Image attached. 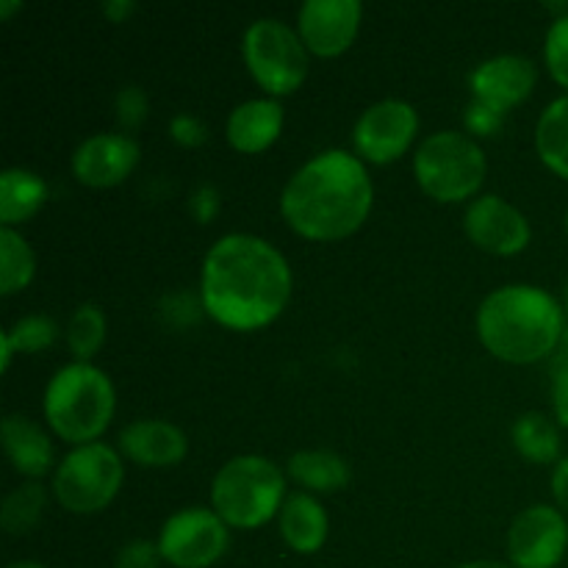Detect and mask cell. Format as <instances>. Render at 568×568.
Segmentation results:
<instances>
[{
    "label": "cell",
    "mask_w": 568,
    "mask_h": 568,
    "mask_svg": "<svg viewBox=\"0 0 568 568\" xmlns=\"http://www.w3.org/2000/svg\"><path fill=\"white\" fill-rule=\"evenodd\" d=\"M292 300V266L277 247L253 233H227L205 253L200 303L236 333L270 327Z\"/></svg>",
    "instance_id": "6da1fadb"
},
{
    "label": "cell",
    "mask_w": 568,
    "mask_h": 568,
    "mask_svg": "<svg viewBox=\"0 0 568 568\" xmlns=\"http://www.w3.org/2000/svg\"><path fill=\"white\" fill-rule=\"evenodd\" d=\"M375 203L366 164L347 150L305 161L281 192V216L308 242H342L361 231Z\"/></svg>",
    "instance_id": "7a4b0ae2"
},
{
    "label": "cell",
    "mask_w": 568,
    "mask_h": 568,
    "mask_svg": "<svg viewBox=\"0 0 568 568\" xmlns=\"http://www.w3.org/2000/svg\"><path fill=\"white\" fill-rule=\"evenodd\" d=\"M566 333V311L547 288L514 283L488 294L477 308L480 344L505 364L527 366L549 358Z\"/></svg>",
    "instance_id": "3957f363"
},
{
    "label": "cell",
    "mask_w": 568,
    "mask_h": 568,
    "mask_svg": "<svg viewBox=\"0 0 568 568\" xmlns=\"http://www.w3.org/2000/svg\"><path fill=\"white\" fill-rule=\"evenodd\" d=\"M42 410L48 427L61 442L75 447L94 444L116 414L114 383L94 364L72 361L44 386Z\"/></svg>",
    "instance_id": "277c9868"
},
{
    "label": "cell",
    "mask_w": 568,
    "mask_h": 568,
    "mask_svg": "<svg viewBox=\"0 0 568 568\" xmlns=\"http://www.w3.org/2000/svg\"><path fill=\"white\" fill-rule=\"evenodd\" d=\"M286 471L261 455L227 460L211 483V510L236 530H258L286 503Z\"/></svg>",
    "instance_id": "5b68a950"
},
{
    "label": "cell",
    "mask_w": 568,
    "mask_h": 568,
    "mask_svg": "<svg viewBox=\"0 0 568 568\" xmlns=\"http://www.w3.org/2000/svg\"><path fill=\"white\" fill-rule=\"evenodd\" d=\"M488 159L480 144L460 131L430 133L414 153V178L436 203H466L483 189Z\"/></svg>",
    "instance_id": "8992f818"
},
{
    "label": "cell",
    "mask_w": 568,
    "mask_h": 568,
    "mask_svg": "<svg viewBox=\"0 0 568 568\" xmlns=\"http://www.w3.org/2000/svg\"><path fill=\"white\" fill-rule=\"evenodd\" d=\"M125 480L120 453L103 442L72 447L53 471V497L67 514L92 516L109 508Z\"/></svg>",
    "instance_id": "52a82bcc"
},
{
    "label": "cell",
    "mask_w": 568,
    "mask_h": 568,
    "mask_svg": "<svg viewBox=\"0 0 568 568\" xmlns=\"http://www.w3.org/2000/svg\"><path fill=\"white\" fill-rule=\"evenodd\" d=\"M244 67L266 92V98L294 94L308 78V48L292 26L275 17H261L244 31Z\"/></svg>",
    "instance_id": "ba28073f"
},
{
    "label": "cell",
    "mask_w": 568,
    "mask_h": 568,
    "mask_svg": "<svg viewBox=\"0 0 568 568\" xmlns=\"http://www.w3.org/2000/svg\"><path fill=\"white\" fill-rule=\"evenodd\" d=\"M231 547L227 525L209 508H183L164 521L159 549L175 568H211Z\"/></svg>",
    "instance_id": "9c48e42d"
},
{
    "label": "cell",
    "mask_w": 568,
    "mask_h": 568,
    "mask_svg": "<svg viewBox=\"0 0 568 568\" xmlns=\"http://www.w3.org/2000/svg\"><path fill=\"white\" fill-rule=\"evenodd\" d=\"M419 133V111L405 100H381L355 120L353 148L361 161L394 164L403 159Z\"/></svg>",
    "instance_id": "30bf717a"
},
{
    "label": "cell",
    "mask_w": 568,
    "mask_h": 568,
    "mask_svg": "<svg viewBox=\"0 0 568 568\" xmlns=\"http://www.w3.org/2000/svg\"><path fill=\"white\" fill-rule=\"evenodd\" d=\"M568 521L555 505L521 510L508 530V558L514 568H555L566 558Z\"/></svg>",
    "instance_id": "8fae6325"
},
{
    "label": "cell",
    "mask_w": 568,
    "mask_h": 568,
    "mask_svg": "<svg viewBox=\"0 0 568 568\" xmlns=\"http://www.w3.org/2000/svg\"><path fill=\"white\" fill-rule=\"evenodd\" d=\"M464 233L477 250L499 258H510L527 250L532 227L516 205L499 194H480L464 214Z\"/></svg>",
    "instance_id": "7c38bea8"
},
{
    "label": "cell",
    "mask_w": 568,
    "mask_h": 568,
    "mask_svg": "<svg viewBox=\"0 0 568 568\" xmlns=\"http://www.w3.org/2000/svg\"><path fill=\"white\" fill-rule=\"evenodd\" d=\"M361 0H305L297 11V33L311 55L336 59L358 39Z\"/></svg>",
    "instance_id": "4fadbf2b"
},
{
    "label": "cell",
    "mask_w": 568,
    "mask_h": 568,
    "mask_svg": "<svg viewBox=\"0 0 568 568\" xmlns=\"http://www.w3.org/2000/svg\"><path fill=\"white\" fill-rule=\"evenodd\" d=\"M142 150L128 133H94L72 153V175L89 189L120 186L139 166Z\"/></svg>",
    "instance_id": "5bb4252c"
},
{
    "label": "cell",
    "mask_w": 568,
    "mask_h": 568,
    "mask_svg": "<svg viewBox=\"0 0 568 568\" xmlns=\"http://www.w3.org/2000/svg\"><path fill=\"white\" fill-rule=\"evenodd\" d=\"M536 81L538 70L527 55H494V59L483 61V64L471 70V100H480V103L508 114L510 109H516V105H521L530 98Z\"/></svg>",
    "instance_id": "9a60e30c"
},
{
    "label": "cell",
    "mask_w": 568,
    "mask_h": 568,
    "mask_svg": "<svg viewBox=\"0 0 568 568\" xmlns=\"http://www.w3.org/2000/svg\"><path fill=\"white\" fill-rule=\"evenodd\" d=\"M116 447L122 458L142 469H170L186 458L189 438L166 419H136L122 427Z\"/></svg>",
    "instance_id": "2e32d148"
},
{
    "label": "cell",
    "mask_w": 568,
    "mask_h": 568,
    "mask_svg": "<svg viewBox=\"0 0 568 568\" xmlns=\"http://www.w3.org/2000/svg\"><path fill=\"white\" fill-rule=\"evenodd\" d=\"M283 125H286V111H283L281 100L253 98L231 111L225 136L236 153L258 155L281 139Z\"/></svg>",
    "instance_id": "e0dca14e"
},
{
    "label": "cell",
    "mask_w": 568,
    "mask_h": 568,
    "mask_svg": "<svg viewBox=\"0 0 568 568\" xmlns=\"http://www.w3.org/2000/svg\"><path fill=\"white\" fill-rule=\"evenodd\" d=\"M0 436H3L6 458L11 460L17 475L28 477V480H39L53 469V444L44 427L31 422L28 416L11 414L6 416L0 425Z\"/></svg>",
    "instance_id": "ac0fdd59"
},
{
    "label": "cell",
    "mask_w": 568,
    "mask_h": 568,
    "mask_svg": "<svg viewBox=\"0 0 568 568\" xmlns=\"http://www.w3.org/2000/svg\"><path fill=\"white\" fill-rule=\"evenodd\" d=\"M277 527H281V538L288 549L300 555H314L325 547L331 519L314 494L297 491L288 494L283 503L281 514H277Z\"/></svg>",
    "instance_id": "d6986e66"
},
{
    "label": "cell",
    "mask_w": 568,
    "mask_h": 568,
    "mask_svg": "<svg viewBox=\"0 0 568 568\" xmlns=\"http://www.w3.org/2000/svg\"><path fill=\"white\" fill-rule=\"evenodd\" d=\"M286 475L308 494H336L353 480L347 460L331 449H300L288 458Z\"/></svg>",
    "instance_id": "ffe728a7"
},
{
    "label": "cell",
    "mask_w": 568,
    "mask_h": 568,
    "mask_svg": "<svg viewBox=\"0 0 568 568\" xmlns=\"http://www.w3.org/2000/svg\"><path fill=\"white\" fill-rule=\"evenodd\" d=\"M48 200V183L31 170L11 166L0 175V222L3 227H14L31 220Z\"/></svg>",
    "instance_id": "44dd1931"
},
{
    "label": "cell",
    "mask_w": 568,
    "mask_h": 568,
    "mask_svg": "<svg viewBox=\"0 0 568 568\" xmlns=\"http://www.w3.org/2000/svg\"><path fill=\"white\" fill-rule=\"evenodd\" d=\"M510 442L516 453L536 466H549L560 460V430L558 422L549 419L547 414H521L510 427Z\"/></svg>",
    "instance_id": "7402d4cb"
},
{
    "label": "cell",
    "mask_w": 568,
    "mask_h": 568,
    "mask_svg": "<svg viewBox=\"0 0 568 568\" xmlns=\"http://www.w3.org/2000/svg\"><path fill=\"white\" fill-rule=\"evenodd\" d=\"M536 150L547 170L568 181V94L552 100L538 116Z\"/></svg>",
    "instance_id": "603a6c76"
},
{
    "label": "cell",
    "mask_w": 568,
    "mask_h": 568,
    "mask_svg": "<svg viewBox=\"0 0 568 568\" xmlns=\"http://www.w3.org/2000/svg\"><path fill=\"white\" fill-rule=\"evenodd\" d=\"M37 275V255L22 233L14 227H0V294L11 297L31 286Z\"/></svg>",
    "instance_id": "cb8c5ba5"
},
{
    "label": "cell",
    "mask_w": 568,
    "mask_h": 568,
    "mask_svg": "<svg viewBox=\"0 0 568 568\" xmlns=\"http://www.w3.org/2000/svg\"><path fill=\"white\" fill-rule=\"evenodd\" d=\"M44 510H48V491L42 483H22L3 499L0 525L9 536H28L42 521Z\"/></svg>",
    "instance_id": "d4e9b609"
},
{
    "label": "cell",
    "mask_w": 568,
    "mask_h": 568,
    "mask_svg": "<svg viewBox=\"0 0 568 568\" xmlns=\"http://www.w3.org/2000/svg\"><path fill=\"white\" fill-rule=\"evenodd\" d=\"M55 338H59V325L50 316L33 314L17 320L9 331H3V338H0L3 342V372H9L14 355L42 353V349L53 347Z\"/></svg>",
    "instance_id": "484cf974"
},
{
    "label": "cell",
    "mask_w": 568,
    "mask_h": 568,
    "mask_svg": "<svg viewBox=\"0 0 568 568\" xmlns=\"http://www.w3.org/2000/svg\"><path fill=\"white\" fill-rule=\"evenodd\" d=\"M105 331H109V322H105V314L100 305H78L72 311L70 322H67V347L75 355V361L92 364V358L105 344Z\"/></svg>",
    "instance_id": "4316f807"
},
{
    "label": "cell",
    "mask_w": 568,
    "mask_h": 568,
    "mask_svg": "<svg viewBox=\"0 0 568 568\" xmlns=\"http://www.w3.org/2000/svg\"><path fill=\"white\" fill-rule=\"evenodd\" d=\"M544 61L555 83L568 92V14L555 17L549 26L547 39H544Z\"/></svg>",
    "instance_id": "83f0119b"
},
{
    "label": "cell",
    "mask_w": 568,
    "mask_h": 568,
    "mask_svg": "<svg viewBox=\"0 0 568 568\" xmlns=\"http://www.w3.org/2000/svg\"><path fill=\"white\" fill-rule=\"evenodd\" d=\"M116 116H120V125L125 131H136L144 120H148L150 100L144 94L142 87H125L116 92Z\"/></svg>",
    "instance_id": "f1b7e54d"
},
{
    "label": "cell",
    "mask_w": 568,
    "mask_h": 568,
    "mask_svg": "<svg viewBox=\"0 0 568 568\" xmlns=\"http://www.w3.org/2000/svg\"><path fill=\"white\" fill-rule=\"evenodd\" d=\"M161 560L164 558H161L159 544L136 538V541H128L125 547L116 552L114 566L116 568H159Z\"/></svg>",
    "instance_id": "f546056e"
},
{
    "label": "cell",
    "mask_w": 568,
    "mask_h": 568,
    "mask_svg": "<svg viewBox=\"0 0 568 568\" xmlns=\"http://www.w3.org/2000/svg\"><path fill=\"white\" fill-rule=\"evenodd\" d=\"M464 122L469 128V133H475V136H497L505 122V114L491 109V105L480 103V100H471L464 114Z\"/></svg>",
    "instance_id": "4dcf8cb0"
},
{
    "label": "cell",
    "mask_w": 568,
    "mask_h": 568,
    "mask_svg": "<svg viewBox=\"0 0 568 568\" xmlns=\"http://www.w3.org/2000/svg\"><path fill=\"white\" fill-rule=\"evenodd\" d=\"M170 139L181 148H200L209 142V128L192 114H178L170 120Z\"/></svg>",
    "instance_id": "1f68e13d"
},
{
    "label": "cell",
    "mask_w": 568,
    "mask_h": 568,
    "mask_svg": "<svg viewBox=\"0 0 568 568\" xmlns=\"http://www.w3.org/2000/svg\"><path fill=\"white\" fill-rule=\"evenodd\" d=\"M220 192L211 183L197 186L192 192V197H189V211H192L194 222H200V225H211L216 220V214H220Z\"/></svg>",
    "instance_id": "d6a6232c"
},
{
    "label": "cell",
    "mask_w": 568,
    "mask_h": 568,
    "mask_svg": "<svg viewBox=\"0 0 568 568\" xmlns=\"http://www.w3.org/2000/svg\"><path fill=\"white\" fill-rule=\"evenodd\" d=\"M552 405L555 422L560 427H568V349L552 366Z\"/></svg>",
    "instance_id": "836d02e7"
},
{
    "label": "cell",
    "mask_w": 568,
    "mask_h": 568,
    "mask_svg": "<svg viewBox=\"0 0 568 568\" xmlns=\"http://www.w3.org/2000/svg\"><path fill=\"white\" fill-rule=\"evenodd\" d=\"M552 497L564 514H568V455L555 464L552 471Z\"/></svg>",
    "instance_id": "e575fe53"
},
{
    "label": "cell",
    "mask_w": 568,
    "mask_h": 568,
    "mask_svg": "<svg viewBox=\"0 0 568 568\" xmlns=\"http://www.w3.org/2000/svg\"><path fill=\"white\" fill-rule=\"evenodd\" d=\"M133 11H136V3L131 0H105L103 3V14L109 22H125Z\"/></svg>",
    "instance_id": "d590c367"
},
{
    "label": "cell",
    "mask_w": 568,
    "mask_h": 568,
    "mask_svg": "<svg viewBox=\"0 0 568 568\" xmlns=\"http://www.w3.org/2000/svg\"><path fill=\"white\" fill-rule=\"evenodd\" d=\"M455 568H514L510 564H497V560H471V564L455 566Z\"/></svg>",
    "instance_id": "8d00e7d4"
},
{
    "label": "cell",
    "mask_w": 568,
    "mask_h": 568,
    "mask_svg": "<svg viewBox=\"0 0 568 568\" xmlns=\"http://www.w3.org/2000/svg\"><path fill=\"white\" fill-rule=\"evenodd\" d=\"M17 9H22V6L14 3V0H0V20H3V22L9 20V17L14 14Z\"/></svg>",
    "instance_id": "74e56055"
},
{
    "label": "cell",
    "mask_w": 568,
    "mask_h": 568,
    "mask_svg": "<svg viewBox=\"0 0 568 568\" xmlns=\"http://www.w3.org/2000/svg\"><path fill=\"white\" fill-rule=\"evenodd\" d=\"M6 568H44V566L37 564V560H14V564H9Z\"/></svg>",
    "instance_id": "f35d334b"
},
{
    "label": "cell",
    "mask_w": 568,
    "mask_h": 568,
    "mask_svg": "<svg viewBox=\"0 0 568 568\" xmlns=\"http://www.w3.org/2000/svg\"><path fill=\"white\" fill-rule=\"evenodd\" d=\"M564 311H566V316H568V283H566V292H564Z\"/></svg>",
    "instance_id": "ab89813d"
},
{
    "label": "cell",
    "mask_w": 568,
    "mask_h": 568,
    "mask_svg": "<svg viewBox=\"0 0 568 568\" xmlns=\"http://www.w3.org/2000/svg\"><path fill=\"white\" fill-rule=\"evenodd\" d=\"M566 233H568V211H566Z\"/></svg>",
    "instance_id": "60d3db41"
}]
</instances>
